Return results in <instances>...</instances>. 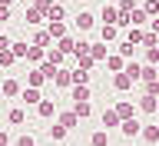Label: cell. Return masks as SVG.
I'll list each match as a JSON object with an SVG mask.
<instances>
[{
  "instance_id": "obj_1",
  "label": "cell",
  "mask_w": 159,
  "mask_h": 146,
  "mask_svg": "<svg viewBox=\"0 0 159 146\" xmlns=\"http://www.w3.org/2000/svg\"><path fill=\"white\" fill-rule=\"evenodd\" d=\"M123 133H126V136H136V133H143V126H139V120H123Z\"/></svg>"
},
{
  "instance_id": "obj_2",
  "label": "cell",
  "mask_w": 159,
  "mask_h": 146,
  "mask_svg": "<svg viewBox=\"0 0 159 146\" xmlns=\"http://www.w3.org/2000/svg\"><path fill=\"white\" fill-rule=\"evenodd\" d=\"M50 37H57V40H63L66 37V27H63V23H60V20H50V30H47Z\"/></svg>"
},
{
  "instance_id": "obj_3",
  "label": "cell",
  "mask_w": 159,
  "mask_h": 146,
  "mask_svg": "<svg viewBox=\"0 0 159 146\" xmlns=\"http://www.w3.org/2000/svg\"><path fill=\"white\" fill-rule=\"evenodd\" d=\"M139 110H143V113H156V97H149V93H146V97L139 100Z\"/></svg>"
},
{
  "instance_id": "obj_4",
  "label": "cell",
  "mask_w": 159,
  "mask_h": 146,
  "mask_svg": "<svg viewBox=\"0 0 159 146\" xmlns=\"http://www.w3.org/2000/svg\"><path fill=\"white\" fill-rule=\"evenodd\" d=\"M139 80H146V83H149V80H159V70L152 67V63H146V67H143V73H139Z\"/></svg>"
},
{
  "instance_id": "obj_5",
  "label": "cell",
  "mask_w": 159,
  "mask_h": 146,
  "mask_svg": "<svg viewBox=\"0 0 159 146\" xmlns=\"http://www.w3.org/2000/svg\"><path fill=\"white\" fill-rule=\"evenodd\" d=\"M129 23H133V27H139V23H146V10H129Z\"/></svg>"
},
{
  "instance_id": "obj_6",
  "label": "cell",
  "mask_w": 159,
  "mask_h": 146,
  "mask_svg": "<svg viewBox=\"0 0 159 146\" xmlns=\"http://www.w3.org/2000/svg\"><path fill=\"white\" fill-rule=\"evenodd\" d=\"M76 27H80V30H89V27H93V13H86V10H83V13L76 17Z\"/></svg>"
},
{
  "instance_id": "obj_7",
  "label": "cell",
  "mask_w": 159,
  "mask_h": 146,
  "mask_svg": "<svg viewBox=\"0 0 159 146\" xmlns=\"http://www.w3.org/2000/svg\"><path fill=\"white\" fill-rule=\"evenodd\" d=\"M129 83H133V77H129V73H116V80H113V87H116V90H126Z\"/></svg>"
},
{
  "instance_id": "obj_8",
  "label": "cell",
  "mask_w": 159,
  "mask_h": 146,
  "mask_svg": "<svg viewBox=\"0 0 159 146\" xmlns=\"http://www.w3.org/2000/svg\"><path fill=\"white\" fill-rule=\"evenodd\" d=\"M37 106H40V116H53V113H57V106H53L50 100H40Z\"/></svg>"
},
{
  "instance_id": "obj_9",
  "label": "cell",
  "mask_w": 159,
  "mask_h": 146,
  "mask_svg": "<svg viewBox=\"0 0 159 146\" xmlns=\"http://www.w3.org/2000/svg\"><path fill=\"white\" fill-rule=\"evenodd\" d=\"M73 113H76V116H89V100H76Z\"/></svg>"
},
{
  "instance_id": "obj_10",
  "label": "cell",
  "mask_w": 159,
  "mask_h": 146,
  "mask_svg": "<svg viewBox=\"0 0 159 146\" xmlns=\"http://www.w3.org/2000/svg\"><path fill=\"white\" fill-rule=\"evenodd\" d=\"M73 100H89V90H86V83H76V87H73Z\"/></svg>"
},
{
  "instance_id": "obj_11",
  "label": "cell",
  "mask_w": 159,
  "mask_h": 146,
  "mask_svg": "<svg viewBox=\"0 0 159 146\" xmlns=\"http://www.w3.org/2000/svg\"><path fill=\"white\" fill-rule=\"evenodd\" d=\"M143 136H146V143H159V126H146Z\"/></svg>"
},
{
  "instance_id": "obj_12",
  "label": "cell",
  "mask_w": 159,
  "mask_h": 146,
  "mask_svg": "<svg viewBox=\"0 0 159 146\" xmlns=\"http://www.w3.org/2000/svg\"><path fill=\"white\" fill-rule=\"evenodd\" d=\"M116 123H119V113H116V110L103 113V126H116Z\"/></svg>"
},
{
  "instance_id": "obj_13",
  "label": "cell",
  "mask_w": 159,
  "mask_h": 146,
  "mask_svg": "<svg viewBox=\"0 0 159 146\" xmlns=\"http://www.w3.org/2000/svg\"><path fill=\"white\" fill-rule=\"evenodd\" d=\"M76 120H80L76 113H63V116H60V126H66V130H70V126H76Z\"/></svg>"
},
{
  "instance_id": "obj_14",
  "label": "cell",
  "mask_w": 159,
  "mask_h": 146,
  "mask_svg": "<svg viewBox=\"0 0 159 146\" xmlns=\"http://www.w3.org/2000/svg\"><path fill=\"white\" fill-rule=\"evenodd\" d=\"M106 143H109L106 130H96V133H93V146H106Z\"/></svg>"
},
{
  "instance_id": "obj_15",
  "label": "cell",
  "mask_w": 159,
  "mask_h": 146,
  "mask_svg": "<svg viewBox=\"0 0 159 146\" xmlns=\"http://www.w3.org/2000/svg\"><path fill=\"white\" fill-rule=\"evenodd\" d=\"M143 37H146V33H143V30H129V37H126V43H143Z\"/></svg>"
},
{
  "instance_id": "obj_16",
  "label": "cell",
  "mask_w": 159,
  "mask_h": 146,
  "mask_svg": "<svg viewBox=\"0 0 159 146\" xmlns=\"http://www.w3.org/2000/svg\"><path fill=\"white\" fill-rule=\"evenodd\" d=\"M60 50H63V53H76V43H73L70 37H63L60 40Z\"/></svg>"
},
{
  "instance_id": "obj_17",
  "label": "cell",
  "mask_w": 159,
  "mask_h": 146,
  "mask_svg": "<svg viewBox=\"0 0 159 146\" xmlns=\"http://www.w3.org/2000/svg\"><path fill=\"white\" fill-rule=\"evenodd\" d=\"M53 80H57L60 87H66L70 80H73V73H66V70H57V77H53Z\"/></svg>"
},
{
  "instance_id": "obj_18",
  "label": "cell",
  "mask_w": 159,
  "mask_h": 146,
  "mask_svg": "<svg viewBox=\"0 0 159 146\" xmlns=\"http://www.w3.org/2000/svg\"><path fill=\"white\" fill-rule=\"evenodd\" d=\"M3 93H7V97L20 93V83H17V80H7V83H3Z\"/></svg>"
},
{
  "instance_id": "obj_19",
  "label": "cell",
  "mask_w": 159,
  "mask_h": 146,
  "mask_svg": "<svg viewBox=\"0 0 159 146\" xmlns=\"http://www.w3.org/2000/svg\"><path fill=\"white\" fill-rule=\"evenodd\" d=\"M103 20H106V23H116V20H119V10L106 7V10H103Z\"/></svg>"
},
{
  "instance_id": "obj_20",
  "label": "cell",
  "mask_w": 159,
  "mask_h": 146,
  "mask_svg": "<svg viewBox=\"0 0 159 146\" xmlns=\"http://www.w3.org/2000/svg\"><path fill=\"white\" fill-rule=\"evenodd\" d=\"M116 113H119V120H129V116H133V106H129V103H119Z\"/></svg>"
},
{
  "instance_id": "obj_21",
  "label": "cell",
  "mask_w": 159,
  "mask_h": 146,
  "mask_svg": "<svg viewBox=\"0 0 159 146\" xmlns=\"http://www.w3.org/2000/svg\"><path fill=\"white\" fill-rule=\"evenodd\" d=\"M13 60H17V57H13V50H0V63H3V67H10Z\"/></svg>"
},
{
  "instance_id": "obj_22",
  "label": "cell",
  "mask_w": 159,
  "mask_h": 146,
  "mask_svg": "<svg viewBox=\"0 0 159 146\" xmlns=\"http://www.w3.org/2000/svg\"><path fill=\"white\" fill-rule=\"evenodd\" d=\"M10 50H13V57H27V43H10Z\"/></svg>"
},
{
  "instance_id": "obj_23",
  "label": "cell",
  "mask_w": 159,
  "mask_h": 146,
  "mask_svg": "<svg viewBox=\"0 0 159 146\" xmlns=\"http://www.w3.org/2000/svg\"><path fill=\"white\" fill-rule=\"evenodd\" d=\"M23 100H27V103H40V93L30 87V90H23Z\"/></svg>"
},
{
  "instance_id": "obj_24",
  "label": "cell",
  "mask_w": 159,
  "mask_h": 146,
  "mask_svg": "<svg viewBox=\"0 0 159 146\" xmlns=\"http://www.w3.org/2000/svg\"><path fill=\"white\" fill-rule=\"evenodd\" d=\"M146 60L156 67V63H159V47H149V50H146Z\"/></svg>"
},
{
  "instance_id": "obj_25",
  "label": "cell",
  "mask_w": 159,
  "mask_h": 146,
  "mask_svg": "<svg viewBox=\"0 0 159 146\" xmlns=\"http://www.w3.org/2000/svg\"><path fill=\"white\" fill-rule=\"evenodd\" d=\"M47 60H50V63H53V67H57L60 60H63V50H50V53H47Z\"/></svg>"
},
{
  "instance_id": "obj_26",
  "label": "cell",
  "mask_w": 159,
  "mask_h": 146,
  "mask_svg": "<svg viewBox=\"0 0 159 146\" xmlns=\"http://www.w3.org/2000/svg\"><path fill=\"white\" fill-rule=\"evenodd\" d=\"M50 20H63V7H57V3H50Z\"/></svg>"
},
{
  "instance_id": "obj_27",
  "label": "cell",
  "mask_w": 159,
  "mask_h": 146,
  "mask_svg": "<svg viewBox=\"0 0 159 146\" xmlns=\"http://www.w3.org/2000/svg\"><path fill=\"white\" fill-rule=\"evenodd\" d=\"M116 37V23H106V27H103V40H113Z\"/></svg>"
},
{
  "instance_id": "obj_28",
  "label": "cell",
  "mask_w": 159,
  "mask_h": 146,
  "mask_svg": "<svg viewBox=\"0 0 159 146\" xmlns=\"http://www.w3.org/2000/svg\"><path fill=\"white\" fill-rule=\"evenodd\" d=\"M50 40H53V37H50V33H47V30H40V33H37V47H47V43H50Z\"/></svg>"
},
{
  "instance_id": "obj_29",
  "label": "cell",
  "mask_w": 159,
  "mask_h": 146,
  "mask_svg": "<svg viewBox=\"0 0 159 146\" xmlns=\"http://www.w3.org/2000/svg\"><path fill=\"white\" fill-rule=\"evenodd\" d=\"M146 93H149V97H159V80H149V83H146Z\"/></svg>"
},
{
  "instance_id": "obj_30",
  "label": "cell",
  "mask_w": 159,
  "mask_h": 146,
  "mask_svg": "<svg viewBox=\"0 0 159 146\" xmlns=\"http://www.w3.org/2000/svg\"><path fill=\"white\" fill-rule=\"evenodd\" d=\"M123 73H129V77H133V80H139V73H143V70H139V67H136V63H129V67H126V70H123Z\"/></svg>"
},
{
  "instance_id": "obj_31",
  "label": "cell",
  "mask_w": 159,
  "mask_h": 146,
  "mask_svg": "<svg viewBox=\"0 0 159 146\" xmlns=\"http://www.w3.org/2000/svg\"><path fill=\"white\" fill-rule=\"evenodd\" d=\"M10 123H23V110H10Z\"/></svg>"
},
{
  "instance_id": "obj_32",
  "label": "cell",
  "mask_w": 159,
  "mask_h": 146,
  "mask_svg": "<svg viewBox=\"0 0 159 146\" xmlns=\"http://www.w3.org/2000/svg\"><path fill=\"white\" fill-rule=\"evenodd\" d=\"M50 133H53V139H63V136H66V126H53Z\"/></svg>"
},
{
  "instance_id": "obj_33",
  "label": "cell",
  "mask_w": 159,
  "mask_h": 146,
  "mask_svg": "<svg viewBox=\"0 0 159 146\" xmlns=\"http://www.w3.org/2000/svg\"><path fill=\"white\" fill-rule=\"evenodd\" d=\"M106 63H109V67H113V70H123V60H119V57H109Z\"/></svg>"
},
{
  "instance_id": "obj_34",
  "label": "cell",
  "mask_w": 159,
  "mask_h": 146,
  "mask_svg": "<svg viewBox=\"0 0 159 146\" xmlns=\"http://www.w3.org/2000/svg\"><path fill=\"white\" fill-rule=\"evenodd\" d=\"M143 10H146V13H156V10H159V0H149V3H146Z\"/></svg>"
},
{
  "instance_id": "obj_35",
  "label": "cell",
  "mask_w": 159,
  "mask_h": 146,
  "mask_svg": "<svg viewBox=\"0 0 159 146\" xmlns=\"http://www.w3.org/2000/svg\"><path fill=\"white\" fill-rule=\"evenodd\" d=\"M17 146H37V143H33V136H20V139H17Z\"/></svg>"
},
{
  "instance_id": "obj_36",
  "label": "cell",
  "mask_w": 159,
  "mask_h": 146,
  "mask_svg": "<svg viewBox=\"0 0 159 146\" xmlns=\"http://www.w3.org/2000/svg\"><path fill=\"white\" fill-rule=\"evenodd\" d=\"M0 50H10V40L3 37V33H0Z\"/></svg>"
},
{
  "instance_id": "obj_37",
  "label": "cell",
  "mask_w": 159,
  "mask_h": 146,
  "mask_svg": "<svg viewBox=\"0 0 159 146\" xmlns=\"http://www.w3.org/2000/svg\"><path fill=\"white\" fill-rule=\"evenodd\" d=\"M7 13H10V10H7V7H0V20H7Z\"/></svg>"
},
{
  "instance_id": "obj_38",
  "label": "cell",
  "mask_w": 159,
  "mask_h": 146,
  "mask_svg": "<svg viewBox=\"0 0 159 146\" xmlns=\"http://www.w3.org/2000/svg\"><path fill=\"white\" fill-rule=\"evenodd\" d=\"M0 146H7V133H0Z\"/></svg>"
}]
</instances>
